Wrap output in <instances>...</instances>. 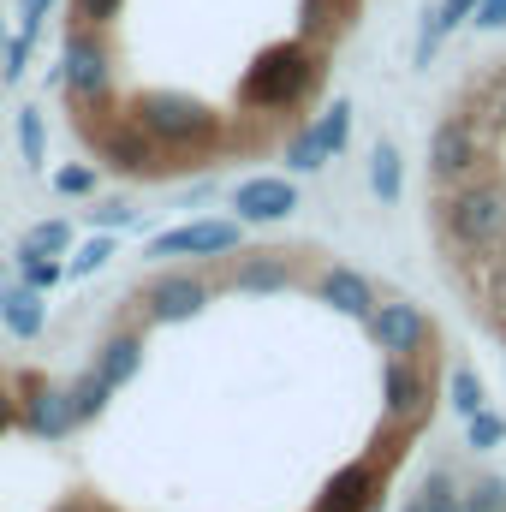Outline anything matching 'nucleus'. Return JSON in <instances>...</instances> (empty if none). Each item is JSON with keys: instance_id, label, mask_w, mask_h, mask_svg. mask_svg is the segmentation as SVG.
<instances>
[{"instance_id": "nucleus-1", "label": "nucleus", "mask_w": 506, "mask_h": 512, "mask_svg": "<svg viewBox=\"0 0 506 512\" xmlns=\"http://www.w3.org/2000/svg\"><path fill=\"white\" fill-rule=\"evenodd\" d=\"M316 84H322V54L304 48V42H280V48H268L251 72H245L239 102L256 108V114H280V108L304 102Z\"/></svg>"}, {"instance_id": "nucleus-2", "label": "nucleus", "mask_w": 506, "mask_h": 512, "mask_svg": "<svg viewBox=\"0 0 506 512\" xmlns=\"http://www.w3.org/2000/svg\"><path fill=\"white\" fill-rule=\"evenodd\" d=\"M131 120L155 143H167V149H197V143H209L221 131V114L209 102L185 96V90H143V96H131Z\"/></svg>"}, {"instance_id": "nucleus-3", "label": "nucleus", "mask_w": 506, "mask_h": 512, "mask_svg": "<svg viewBox=\"0 0 506 512\" xmlns=\"http://www.w3.org/2000/svg\"><path fill=\"white\" fill-rule=\"evenodd\" d=\"M441 227L465 251H506V185H459L441 203Z\"/></svg>"}, {"instance_id": "nucleus-4", "label": "nucleus", "mask_w": 506, "mask_h": 512, "mask_svg": "<svg viewBox=\"0 0 506 512\" xmlns=\"http://www.w3.org/2000/svg\"><path fill=\"white\" fill-rule=\"evenodd\" d=\"M108 48H102V36H96V24H78V30H66V60H60V84H66V96L72 102H102L108 96Z\"/></svg>"}, {"instance_id": "nucleus-5", "label": "nucleus", "mask_w": 506, "mask_h": 512, "mask_svg": "<svg viewBox=\"0 0 506 512\" xmlns=\"http://www.w3.org/2000/svg\"><path fill=\"white\" fill-rule=\"evenodd\" d=\"M239 239H245V221H185V227H173V233H155L149 239V256L155 262H167V256H233L239 251Z\"/></svg>"}, {"instance_id": "nucleus-6", "label": "nucleus", "mask_w": 506, "mask_h": 512, "mask_svg": "<svg viewBox=\"0 0 506 512\" xmlns=\"http://www.w3.org/2000/svg\"><path fill=\"white\" fill-rule=\"evenodd\" d=\"M370 340H376L387 358H417V352L429 346V316H423V304H411V298L376 304V310H370Z\"/></svg>"}, {"instance_id": "nucleus-7", "label": "nucleus", "mask_w": 506, "mask_h": 512, "mask_svg": "<svg viewBox=\"0 0 506 512\" xmlns=\"http://www.w3.org/2000/svg\"><path fill=\"white\" fill-rule=\"evenodd\" d=\"M429 411V382L411 358H387L381 370V423L387 429H411L417 417Z\"/></svg>"}, {"instance_id": "nucleus-8", "label": "nucleus", "mask_w": 506, "mask_h": 512, "mask_svg": "<svg viewBox=\"0 0 506 512\" xmlns=\"http://www.w3.org/2000/svg\"><path fill=\"white\" fill-rule=\"evenodd\" d=\"M477 167V126L465 120V114H447L435 137H429V173L447 185V179H459V173H471Z\"/></svg>"}, {"instance_id": "nucleus-9", "label": "nucleus", "mask_w": 506, "mask_h": 512, "mask_svg": "<svg viewBox=\"0 0 506 512\" xmlns=\"http://www.w3.org/2000/svg\"><path fill=\"white\" fill-rule=\"evenodd\" d=\"M24 429H30V435H42V441L72 435L78 423H72V399H66V387L30 376V382H24Z\"/></svg>"}, {"instance_id": "nucleus-10", "label": "nucleus", "mask_w": 506, "mask_h": 512, "mask_svg": "<svg viewBox=\"0 0 506 512\" xmlns=\"http://www.w3.org/2000/svg\"><path fill=\"white\" fill-rule=\"evenodd\" d=\"M209 298H215V292H209L203 274H161V280L149 286V316H155V322H191V316H203Z\"/></svg>"}, {"instance_id": "nucleus-11", "label": "nucleus", "mask_w": 506, "mask_h": 512, "mask_svg": "<svg viewBox=\"0 0 506 512\" xmlns=\"http://www.w3.org/2000/svg\"><path fill=\"white\" fill-rule=\"evenodd\" d=\"M233 209L245 227H268V221H286L298 209V185L292 179H245L233 191Z\"/></svg>"}, {"instance_id": "nucleus-12", "label": "nucleus", "mask_w": 506, "mask_h": 512, "mask_svg": "<svg viewBox=\"0 0 506 512\" xmlns=\"http://www.w3.org/2000/svg\"><path fill=\"white\" fill-rule=\"evenodd\" d=\"M96 149H102V161L114 167V173H131V179H149L155 173V137L126 120V126H108L96 137Z\"/></svg>"}, {"instance_id": "nucleus-13", "label": "nucleus", "mask_w": 506, "mask_h": 512, "mask_svg": "<svg viewBox=\"0 0 506 512\" xmlns=\"http://www.w3.org/2000/svg\"><path fill=\"white\" fill-rule=\"evenodd\" d=\"M376 465H340L322 495H316V512H370L376 507Z\"/></svg>"}, {"instance_id": "nucleus-14", "label": "nucleus", "mask_w": 506, "mask_h": 512, "mask_svg": "<svg viewBox=\"0 0 506 512\" xmlns=\"http://www.w3.org/2000/svg\"><path fill=\"white\" fill-rule=\"evenodd\" d=\"M316 298H322L328 310L352 316V322H370V310H376V286H370L358 268H322V280H316Z\"/></svg>"}, {"instance_id": "nucleus-15", "label": "nucleus", "mask_w": 506, "mask_h": 512, "mask_svg": "<svg viewBox=\"0 0 506 512\" xmlns=\"http://www.w3.org/2000/svg\"><path fill=\"white\" fill-rule=\"evenodd\" d=\"M233 286H239V292H286V286H298L292 251H256V256H239V268H233Z\"/></svg>"}, {"instance_id": "nucleus-16", "label": "nucleus", "mask_w": 506, "mask_h": 512, "mask_svg": "<svg viewBox=\"0 0 506 512\" xmlns=\"http://www.w3.org/2000/svg\"><path fill=\"white\" fill-rule=\"evenodd\" d=\"M96 370H102L108 387L120 393V387L143 370V334H131V328H126V334H108V340L96 346Z\"/></svg>"}, {"instance_id": "nucleus-17", "label": "nucleus", "mask_w": 506, "mask_h": 512, "mask_svg": "<svg viewBox=\"0 0 506 512\" xmlns=\"http://www.w3.org/2000/svg\"><path fill=\"white\" fill-rule=\"evenodd\" d=\"M42 292L36 286H0V322L18 334V340H36L42 334Z\"/></svg>"}, {"instance_id": "nucleus-18", "label": "nucleus", "mask_w": 506, "mask_h": 512, "mask_svg": "<svg viewBox=\"0 0 506 512\" xmlns=\"http://www.w3.org/2000/svg\"><path fill=\"white\" fill-rule=\"evenodd\" d=\"M66 399H72V423H96L102 411H108V399H114V387H108V376L90 364V370H78L72 376V387H66Z\"/></svg>"}, {"instance_id": "nucleus-19", "label": "nucleus", "mask_w": 506, "mask_h": 512, "mask_svg": "<svg viewBox=\"0 0 506 512\" xmlns=\"http://www.w3.org/2000/svg\"><path fill=\"white\" fill-rule=\"evenodd\" d=\"M352 18H358V0H304V6H298V30L316 36V42H328V36L346 30Z\"/></svg>"}, {"instance_id": "nucleus-20", "label": "nucleus", "mask_w": 506, "mask_h": 512, "mask_svg": "<svg viewBox=\"0 0 506 512\" xmlns=\"http://www.w3.org/2000/svg\"><path fill=\"white\" fill-rule=\"evenodd\" d=\"M370 191H376V203H387V209L405 197V155L393 143H376L370 149Z\"/></svg>"}, {"instance_id": "nucleus-21", "label": "nucleus", "mask_w": 506, "mask_h": 512, "mask_svg": "<svg viewBox=\"0 0 506 512\" xmlns=\"http://www.w3.org/2000/svg\"><path fill=\"white\" fill-rule=\"evenodd\" d=\"M417 495H423V507H429V512H465V483H459L447 465H435V471L423 477V489H417Z\"/></svg>"}, {"instance_id": "nucleus-22", "label": "nucleus", "mask_w": 506, "mask_h": 512, "mask_svg": "<svg viewBox=\"0 0 506 512\" xmlns=\"http://www.w3.org/2000/svg\"><path fill=\"white\" fill-rule=\"evenodd\" d=\"M328 161H334V149L316 137V126H304L292 143H286V167H292V173H322Z\"/></svg>"}, {"instance_id": "nucleus-23", "label": "nucleus", "mask_w": 506, "mask_h": 512, "mask_svg": "<svg viewBox=\"0 0 506 512\" xmlns=\"http://www.w3.org/2000/svg\"><path fill=\"white\" fill-rule=\"evenodd\" d=\"M453 411L459 417H477V411H489V393H483V382H477V370L471 364H453Z\"/></svg>"}, {"instance_id": "nucleus-24", "label": "nucleus", "mask_w": 506, "mask_h": 512, "mask_svg": "<svg viewBox=\"0 0 506 512\" xmlns=\"http://www.w3.org/2000/svg\"><path fill=\"white\" fill-rule=\"evenodd\" d=\"M66 245H72V227L66 221H42V227H30L18 239V256H60Z\"/></svg>"}, {"instance_id": "nucleus-25", "label": "nucleus", "mask_w": 506, "mask_h": 512, "mask_svg": "<svg viewBox=\"0 0 506 512\" xmlns=\"http://www.w3.org/2000/svg\"><path fill=\"white\" fill-rule=\"evenodd\" d=\"M506 441V417L501 411H477V417H465V447L471 453H495Z\"/></svg>"}, {"instance_id": "nucleus-26", "label": "nucleus", "mask_w": 506, "mask_h": 512, "mask_svg": "<svg viewBox=\"0 0 506 512\" xmlns=\"http://www.w3.org/2000/svg\"><path fill=\"white\" fill-rule=\"evenodd\" d=\"M352 114H358L352 102H334V108H322V120H316V137H322L334 155H340V149H346V137H352Z\"/></svg>"}, {"instance_id": "nucleus-27", "label": "nucleus", "mask_w": 506, "mask_h": 512, "mask_svg": "<svg viewBox=\"0 0 506 512\" xmlns=\"http://www.w3.org/2000/svg\"><path fill=\"white\" fill-rule=\"evenodd\" d=\"M18 149H24V167H42L48 131H42V114H36V108H24V114H18Z\"/></svg>"}, {"instance_id": "nucleus-28", "label": "nucleus", "mask_w": 506, "mask_h": 512, "mask_svg": "<svg viewBox=\"0 0 506 512\" xmlns=\"http://www.w3.org/2000/svg\"><path fill=\"white\" fill-rule=\"evenodd\" d=\"M465 512H506V477H477L465 489Z\"/></svg>"}, {"instance_id": "nucleus-29", "label": "nucleus", "mask_w": 506, "mask_h": 512, "mask_svg": "<svg viewBox=\"0 0 506 512\" xmlns=\"http://www.w3.org/2000/svg\"><path fill=\"white\" fill-rule=\"evenodd\" d=\"M108 256H114V239H108V233H96V239H90L84 251L72 256V262H66V274H72V280H84V274H96V268H108Z\"/></svg>"}, {"instance_id": "nucleus-30", "label": "nucleus", "mask_w": 506, "mask_h": 512, "mask_svg": "<svg viewBox=\"0 0 506 512\" xmlns=\"http://www.w3.org/2000/svg\"><path fill=\"white\" fill-rule=\"evenodd\" d=\"M18 274H24V286H36V292H48L60 274H66V262H54V256H18Z\"/></svg>"}, {"instance_id": "nucleus-31", "label": "nucleus", "mask_w": 506, "mask_h": 512, "mask_svg": "<svg viewBox=\"0 0 506 512\" xmlns=\"http://www.w3.org/2000/svg\"><path fill=\"white\" fill-rule=\"evenodd\" d=\"M30 48H36V36H30V30L6 42V54H0V78H6V84H18V78H24V66H30Z\"/></svg>"}, {"instance_id": "nucleus-32", "label": "nucleus", "mask_w": 506, "mask_h": 512, "mask_svg": "<svg viewBox=\"0 0 506 512\" xmlns=\"http://www.w3.org/2000/svg\"><path fill=\"white\" fill-rule=\"evenodd\" d=\"M120 6H126V0H72L78 24H96V30H102V24H114V18H120Z\"/></svg>"}, {"instance_id": "nucleus-33", "label": "nucleus", "mask_w": 506, "mask_h": 512, "mask_svg": "<svg viewBox=\"0 0 506 512\" xmlns=\"http://www.w3.org/2000/svg\"><path fill=\"white\" fill-rule=\"evenodd\" d=\"M90 185H96L90 167H60V173H54V191H60V197H84Z\"/></svg>"}, {"instance_id": "nucleus-34", "label": "nucleus", "mask_w": 506, "mask_h": 512, "mask_svg": "<svg viewBox=\"0 0 506 512\" xmlns=\"http://www.w3.org/2000/svg\"><path fill=\"white\" fill-rule=\"evenodd\" d=\"M435 18H441V30L453 36L459 24H471V18H477V0H441V6H435Z\"/></svg>"}, {"instance_id": "nucleus-35", "label": "nucleus", "mask_w": 506, "mask_h": 512, "mask_svg": "<svg viewBox=\"0 0 506 512\" xmlns=\"http://www.w3.org/2000/svg\"><path fill=\"white\" fill-rule=\"evenodd\" d=\"M477 30H506V0H477Z\"/></svg>"}, {"instance_id": "nucleus-36", "label": "nucleus", "mask_w": 506, "mask_h": 512, "mask_svg": "<svg viewBox=\"0 0 506 512\" xmlns=\"http://www.w3.org/2000/svg\"><path fill=\"white\" fill-rule=\"evenodd\" d=\"M90 221H96L102 233H114V227H131V209H126V203H102V209H96Z\"/></svg>"}, {"instance_id": "nucleus-37", "label": "nucleus", "mask_w": 506, "mask_h": 512, "mask_svg": "<svg viewBox=\"0 0 506 512\" xmlns=\"http://www.w3.org/2000/svg\"><path fill=\"white\" fill-rule=\"evenodd\" d=\"M48 6H54V0H18V18H24V30H30V36L42 30V18H48Z\"/></svg>"}, {"instance_id": "nucleus-38", "label": "nucleus", "mask_w": 506, "mask_h": 512, "mask_svg": "<svg viewBox=\"0 0 506 512\" xmlns=\"http://www.w3.org/2000/svg\"><path fill=\"white\" fill-rule=\"evenodd\" d=\"M506 310V262L495 268V286H489V316H501Z\"/></svg>"}, {"instance_id": "nucleus-39", "label": "nucleus", "mask_w": 506, "mask_h": 512, "mask_svg": "<svg viewBox=\"0 0 506 512\" xmlns=\"http://www.w3.org/2000/svg\"><path fill=\"white\" fill-rule=\"evenodd\" d=\"M18 417H24V411H18V399H12V393H6V387H0V435H6V429H12V423H18Z\"/></svg>"}, {"instance_id": "nucleus-40", "label": "nucleus", "mask_w": 506, "mask_h": 512, "mask_svg": "<svg viewBox=\"0 0 506 512\" xmlns=\"http://www.w3.org/2000/svg\"><path fill=\"white\" fill-rule=\"evenodd\" d=\"M495 126L506 131V84H501V102H495Z\"/></svg>"}, {"instance_id": "nucleus-41", "label": "nucleus", "mask_w": 506, "mask_h": 512, "mask_svg": "<svg viewBox=\"0 0 506 512\" xmlns=\"http://www.w3.org/2000/svg\"><path fill=\"white\" fill-rule=\"evenodd\" d=\"M399 512H429V507H423V495H411V501H405Z\"/></svg>"}, {"instance_id": "nucleus-42", "label": "nucleus", "mask_w": 506, "mask_h": 512, "mask_svg": "<svg viewBox=\"0 0 506 512\" xmlns=\"http://www.w3.org/2000/svg\"><path fill=\"white\" fill-rule=\"evenodd\" d=\"M0 54H6V24H0Z\"/></svg>"}, {"instance_id": "nucleus-43", "label": "nucleus", "mask_w": 506, "mask_h": 512, "mask_svg": "<svg viewBox=\"0 0 506 512\" xmlns=\"http://www.w3.org/2000/svg\"><path fill=\"white\" fill-rule=\"evenodd\" d=\"M60 512H78V507H60Z\"/></svg>"}]
</instances>
